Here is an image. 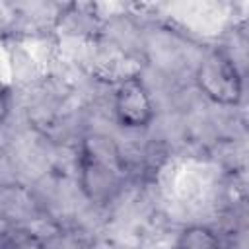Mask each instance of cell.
Segmentation results:
<instances>
[{
	"mask_svg": "<svg viewBox=\"0 0 249 249\" xmlns=\"http://www.w3.org/2000/svg\"><path fill=\"white\" fill-rule=\"evenodd\" d=\"M78 185L84 196L93 204L111 202L123 187L124 165L115 146L93 138L82 140L78 152Z\"/></svg>",
	"mask_w": 249,
	"mask_h": 249,
	"instance_id": "cell-1",
	"label": "cell"
},
{
	"mask_svg": "<svg viewBox=\"0 0 249 249\" xmlns=\"http://www.w3.org/2000/svg\"><path fill=\"white\" fill-rule=\"evenodd\" d=\"M195 84L204 97L224 107H235L243 97L241 72L224 49H210L200 58L195 70Z\"/></svg>",
	"mask_w": 249,
	"mask_h": 249,
	"instance_id": "cell-2",
	"label": "cell"
},
{
	"mask_svg": "<svg viewBox=\"0 0 249 249\" xmlns=\"http://www.w3.org/2000/svg\"><path fill=\"white\" fill-rule=\"evenodd\" d=\"M113 113L119 126L126 130H140L152 124L156 105L148 86L138 74H130L117 82L113 93Z\"/></svg>",
	"mask_w": 249,
	"mask_h": 249,
	"instance_id": "cell-3",
	"label": "cell"
},
{
	"mask_svg": "<svg viewBox=\"0 0 249 249\" xmlns=\"http://www.w3.org/2000/svg\"><path fill=\"white\" fill-rule=\"evenodd\" d=\"M175 249H222V241L212 228L195 224L179 233Z\"/></svg>",
	"mask_w": 249,
	"mask_h": 249,
	"instance_id": "cell-4",
	"label": "cell"
},
{
	"mask_svg": "<svg viewBox=\"0 0 249 249\" xmlns=\"http://www.w3.org/2000/svg\"><path fill=\"white\" fill-rule=\"evenodd\" d=\"M0 249H47V245L25 228H12L0 237Z\"/></svg>",
	"mask_w": 249,
	"mask_h": 249,
	"instance_id": "cell-5",
	"label": "cell"
},
{
	"mask_svg": "<svg viewBox=\"0 0 249 249\" xmlns=\"http://www.w3.org/2000/svg\"><path fill=\"white\" fill-rule=\"evenodd\" d=\"M10 107H12V93H10V88L0 82V124L8 119Z\"/></svg>",
	"mask_w": 249,
	"mask_h": 249,
	"instance_id": "cell-6",
	"label": "cell"
}]
</instances>
